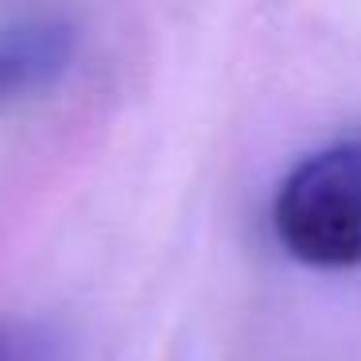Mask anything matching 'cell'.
Wrapping results in <instances>:
<instances>
[{
    "label": "cell",
    "mask_w": 361,
    "mask_h": 361,
    "mask_svg": "<svg viewBox=\"0 0 361 361\" xmlns=\"http://www.w3.org/2000/svg\"><path fill=\"white\" fill-rule=\"evenodd\" d=\"M0 361H51V353L35 330L0 326Z\"/></svg>",
    "instance_id": "3"
},
{
    "label": "cell",
    "mask_w": 361,
    "mask_h": 361,
    "mask_svg": "<svg viewBox=\"0 0 361 361\" xmlns=\"http://www.w3.org/2000/svg\"><path fill=\"white\" fill-rule=\"evenodd\" d=\"M272 229L299 264L361 268V140L303 156L272 198Z\"/></svg>",
    "instance_id": "1"
},
{
    "label": "cell",
    "mask_w": 361,
    "mask_h": 361,
    "mask_svg": "<svg viewBox=\"0 0 361 361\" xmlns=\"http://www.w3.org/2000/svg\"><path fill=\"white\" fill-rule=\"evenodd\" d=\"M82 27L66 12H16L0 20V113L47 97L71 74Z\"/></svg>",
    "instance_id": "2"
}]
</instances>
